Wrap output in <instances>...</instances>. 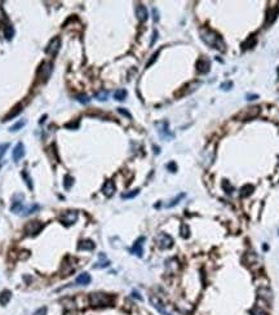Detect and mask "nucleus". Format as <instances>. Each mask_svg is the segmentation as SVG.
I'll return each mask as SVG.
<instances>
[{
    "instance_id": "10",
    "label": "nucleus",
    "mask_w": 279,
    "mask_h": 315,
    "mask_svg": "<svg viewBox=\"0 0 279 315\" xmlns=\"http://www.w3.org/2000/svg\"><path fill=\"white\" fill-rule=\"evenodd\" d=\"M23 156H25V146H23L22 142H18L17 145H16L14 150H13V160L20 161Z\"/></svg>"
},
{
    "instance_id": "25",
    "label": "nucleus",
    "mask_w": 279,
    "mask_h": 315,
    "mask_svg": "<svg viewBox=\"0 0 279 315\" xmlns=\"http://www.w3.org/2000/svg\"><path fill=\"white\" fill-rule=\"evenodd\" d=\"M10 209H12L13 213H18V212H21V209H22V202H14Z\"/></svg>"
},
{
    "instance_id": "7",
    "label": "nucleus",
    "mask_w": 279,
    "mask_h": 315,
    "mask_svg": "<svg viewBox=\"0 0 279 315\" xmlns=\"http://www.w3.org/2000/svg\"><path fill=\"white\" fill-rule=\"evenodd\" d=\"M158 126V132H159V136L162 138H164V140H169V138H172L173 137V134L169 132V129H168V123L167 122H160V123H158L156 124Z\"/></svg>"
},
{
    "instance_id": "35",
    "label": "nucleus",
    "mask_w": 279,
    "mask_h": 315,
    "mask_svg": "<svg viewBox=\"0 0 279 315\" xmlns=\"http://www.w3.org/2000/svg\"><path fill=\"white\" fill-rule=\"evenodd\" d=\"M9 147V143H3L0 145V159H2V156L4 155V153L7 151V149Z\"/></svg>"
},
{
    "instance_id": "3",
    "label": "nucleus",
    "mask_w": 279,
    "mask_h": 315,
    "mask_svg": "<svg viewBox=\"0 0 279 315\" xmlns=\"http://www.w3.org/2000/svg\"><path fill=\"white\" fill-rule=\"evenodd\" d=\"M155 242H156V246L160 249H168L173 246V239L168 234H166V232L158 234V236L155 238Z\"/></svg>"
},
{
    "instance_id": "41",
    "label": "nucleus",
    "mask_w": 279,
    "mask_h": 315,
    "mask_svg": "<svg viewBox=\"0 0 279 315\" xmlns=\"http://www.w3.org/2000/svg\"><path fill=\"white\" fill-rule=\"evenodd\" d=\"M257 98H259V96H257V94H248V96H247V100H248V101H249V100H251V101H252V100H257Z\"/></svg>"
},
{
    "instance_id": "40",
    "label": "nucleus",
    "mask_w": 279,
    "mask_h": 315,
    "mask_svg": "<svg viewBox=\"0 0 279 315\" xmlns=\"http://www.w3.org/2000/svg\"><path fill=\"white\" fill-rule=\"evenodd\" d=\"M158 54H159V52H156V53L154 54V56H152V58H151V59H150V61H149V63H147V65H146V67H149V66H150V65H151L152 62H154V61H155V59H156V57H158Z\"/></svg>"
},
{
    "instance_id": "13",
    "label": "nucleus",
    "mask_w": 279,
    "mask_h": 315,
    "mask_svg": "<svg viewBox=\"0 0 279 315\" xmlns=\"http://www.w3.org/2000/svg\"><path fill=\"white\" fill-rule=\"evenodd\" d=\"M136 16H137L138 21H141V22H145V21L147 19L149 14H147V9H146L145 5L138 4L137 7H136Z\"/></svg>"
},
{
    "instance_id": "38",
    "label": "nucleus",
    "mask_w": 279,
    "mask_h": 315,
    "mask_svg": "<svg viewBox=\"0 0 279 315\" xmlns=\"http://www.w3.org/2000/svg\"><path fill=\"white\" fill-rule=\"evenodd\" d=\"M167 168H168V169H171V172H176L177 171V167H176L174 163H169V164L167 165Z\"/></svg>"
},
{
    "instance_id": "17",
    "label": "nucleus",
    "mask_w": 279,
    "mask_h": 315,
    "mask_svg": "<svg viewBox=\"0 0 279 315\" xmlns=\"http://www.w3.org/2000/svg\"><path fill=\"white\" fill-rule=\"evenodd\" d=\"M10 297H12L10 291H3L2 293H0V305L5 306L8 303V301L10 300Z\"/></svg>"
},
{
    "instance_id": "33",
    "label": "nucleus",
    "mask_w": 279,
    "mask_h": 315,
    "mask_svg": "<svg viewBox=\"0 0 279 315\" xmlns=\"http://www.w3.org/2000/svg\"><path fill=\"white\" fill-rule=\"evenodd\" d=\"M181 236L182 238H188L189 236V227L186 225H182L181 226Z\"/></svg>"
},
{
    "instance_id": "37",
    "label": "nucleus",
    "mask_w": 279,
    "mask_h": 315,
    "mask_svg": "<svg viewBox=\"0 0 279 315\" xmlns=\"http://www.w3.org/2000/svg\"><path fill=\"white\" fill-rule=\"evenodd\" d=\"M22 176L25 177V180H26V183H27V186H29V187H30V190H32V183H31V180H30V177H27V175H26V173H25V172L22 173Z\"/></svg>"
},
{
    "instance_id": "12",
    "label": "nucleus",
    "mask_w": 279,
    "mask_h": 315,
    "mask_svg": "<svg viewBox=\"0 0 279 315\" xmlns=\"http://www.w3.org/2000/svg\"><path fill=\"white\" fill-rule=\"evenodd\" d=\"M102 193L107 198L113 196L114 193H115V183H114L113 181H106L105 185H103V187H102Z\"/></svg>"
},
{
    "instance_id": "31",
    "label": "nucleus",
    "mask_w": 279,
    "mask_h": 315,
    "mask_svg": "<svg viewBox=\"0 0 279 315\" xmlns=\"http://www.w3.org/2000/svg\"><path fill=\"white\" fill-rule=\"evenodd\" d=\"M78 101L80 102V104H89V101H91V98L88 96H85V94H80V96H78Z\"/></svg>"
},
{
    "instance_id": "8",
    "label": "nucleus",
    "mask_w": 279,
    "mask_h": 315,
    "mask_svg": "<svg viewBox=\"0 0 279 315\" xmlns=\"http://www.w3.org/2000/svg\"><path fill=\"white\" fill-rule=\"evenodd\" d=\"M144 242H145V238H144V236L140 238V239H137V240H136V243L133 244V247L131 248V253L136 254L137 257H142V254H144V249H142Z\"/></svg>"
},
{
    "instance_id": "20",
    "label": "nucleus",
    "mask_w": 279,
    "mask_h": 315,
    "mask_svg": "<svg viewBox=\"0 0 279 315\" xmlns=\"http://www.w3.org/2000/svg\"><path fill=\"white\" fill-rule=\"evenodd\" d=\"M125 97H127V90L125 89H118V90H115V93H114V98L116 101H124Z\"/></svg>"
},
{
    "instance_id": "21",
    "label": "nucleus",
    "mask_w": 279,
    "mask_h": 315,
    "mask_svg": "<svg viewBox=\"0 0 279 315\" xmlns=\"http://www.w3.org/2000/svg\"><path fill=\"white\" fill-rule=\"evenodd\" d=\"M253 191V186L252 185H245L240 190V196H248V195Z\"/></svg>"
},
{
    "instance_id": "5",
    "label": "nucleus",
    "mask_w": 279,
    "mask_h": 315,
    "mask_svg": "<svg viewBox=\"0 0 279 315\" xmlns=\"http://www.w3.org/2000/svg\"><path fill=\"white\" fill-rule=\"evenodd\" d=\"M59 47H61V39H59L58 36H56V37H53V39L49 41L45 52L48 54H51V56H56V54L58 53V51H59Z\"/></svg>"
},
{
    "instance_id": "24",
    "label": "nucleus",
    "mask_w": 279,
    "mask_h": 315,
    "mask_svg": "<svg viewBox=\"0 0 279 315\" xmlns=\"http://www.w3.org/2000/svg\"><path fill=\"white\" fill-rule=\"evenodd\" d=\"M277 14H278V9L273 10V12H269V16H267V21H266V23L269 25V23H273V22H274L275 18H277Z\"/></svg>"
},
{
    "instance_id": "43",
    "label": "nucleus",
    "mask_w": 279,
    "mask_h": 315,
    "mask_svg": "<svg viewBox=\"0 0 279 315\" xmlns=\"http://www.w3.org/2000/svg\"><path fill=\"white\" fill-rule=\"evenodd\" d=\"M278 75H279V69H278Z\"/></svg>"
},
{
    "instance_id": "2",
    "label": "nucleus",
    "mask_w": 279,
    "mask_h": 315,
    "mask_svg": "<svg viewBox=\"0 0 279 315\" xmlns=\"http://www.w3.org/2000/svg\"><path fill=\"white\" fill-rule=\"evenodd\" d=\"M89 301H91V305L95 306V307H98V306H106V305H110L113 302V298L106 295V293H92L89 296Z\"/></svg>"
},
{
    "instance_id": "26",
    "label": "nucleus",
    "mask_w": 279,
    "mask_h": 315,
    "mask_svg": "<svg viewBox=\"0 0 279 315\" xmlns=\"http://www.w3.org/2000/svg\"><path fill=\"white\" fill-rule=\"evenodd\" d=\"M95 97H96L98 101H106V100H107V92L101 90V92H98V93H96Z\"/></svg>"
},
{
    "instance_id": "16",
    "label": "nucleus",
    "mask_w": 279,
    "mask_h": 315,
    "mask_svg": "<svg viewBox=\"0 0 279 315\" xmlns=\"http://www.w3.org/2000/svg\"><path fill=\"white\" fill-rule=\"evenodd\" d=\"M259 296H260V298H264L266 302H270L271 298H273L271 291L269 288H260L259 289Z\"/></svg>"
},
{
    "instance_id": "1",
    "label": "nucleus",
    "mask_w": 279,
    "mask_h": 315,
    "mask_svg": "<svg viewBox=\"0 0 279 315\" xmlns=\"http://www.w3.org/2000/svg\"><path fill=\"white\" fill-rule=\"evenodd\" d=\"M200 37L207 45H209L215 49H220V51H225V43H224L222 37L217 34L216 31H213L211 29H202L200 30Z\"/></svg>"
},
{
    "instance_id": "29",
    "label": "nucleus",
    "mask_w": 279,
    "mask_h": 315,
    "mask_svg": "<svg viewBox=\"0 0 279 315\" xmlns=\"http://www.w3.org/2000/svg\"><path fill=\"white\" fill-rule=\"evenodd\" d=\"M23 126H25V120H21L20 123H16V124H14V126H13V127H10V129H9V131H10V132H16V131H20V129H21V128H22Z\"/></svg>"
},
{
    "instance_id": "9",
    "label": "nucleus",
    "mask_w": 279,
    "mask_h": 315,
    "mask_svg": "<svg viewBox=\"0 0 279 315\" xmlns=\"http://www.w3.org/2000/svg\"><path fill=\"white\" fill-rule=\"evenodd\" d=\"M41 229H43V225H40L38 221H31L26 225V232L30 235H36Z\"/></svg>"
},
{
    "instance_id": "6",
    "label": "nucleus",
    "mask_w": 279,
    "mask_h": 315,
    "mask_svg": "<svg viewBox=\"0 0 279 315\" xmlns=\"http://www.w3.org/2000/svg\"><path fill=\"white\" fill-rule=\"evenodd\" d=\"M150 302H151V305L154 306L160 314H163V315H172L169 311H167V309H166V306H164V303H163L156 296H150Z\"/></svg>"
},
{
    "instance_id": "42",
    "label": "nucleus",
    "mask_w": 279,
    "mask_h": 315,
    "mask_svg": "<svg viewBox=\"0 0 279 315\" xmlns=\"http://www.w3.org/2000/svg\"><path fill=\"white\" fill-rule=\"evenodd\" d=\"M152 12H154V19H155V21H158V19H159V17H158V12H156V9H152Z\"/></svg>"
},
{
    "instance_id": "14",
    "label": "nucleus",
    "mask_w": 279,
    "mask_h": 315,
    "mask_svg": "<svg viewBox=\"0 0 279 315\" xmlns=\"http://www.w3.org/2000/svg\"><path fill=\"white\" fill-rule=\"evenodd\" d=\"M95 247H96V244L92 240H81L78 246V249H80V251H93Z\"/></svg>"
},
{
    "instance_id": "22",
    "label": "nucleus",
    "mask_w": 279,
    "mask_h": 315,
    "mask_svg": "<svg viewBox=\"0 0 279 315\" xmlns=\"http://www.w3.org/2000/svg\"><path fill=\"white\" fill-rule=\"evenodd\" d=\"M14 108H16V110H13L12 112H10V114H9V115H7V116H5V119H4V122H7V120H10V119H12V118H14V116H17V115H18V114H20L21 111H22V108H21V106H17V107H14Z\"/></svg>"
},
{
    "instance_id": "4",
    "label": "nucleus",
    "mask_w": 279,
    "mask_h": 315,
    "mask_svg": "<svg viewBox=\"0 0 279 315\" xmlns=\"http://www.w3.org/2000/svg\"><path fill=\"white\" fill-rule=\"evenodd\" d=\"M76 220H78V212L75 211H66L59 216V221L63 225H73Z\"/></svg>"
},
{
    "instance_id": "18",
    "label": "nucleus",
    "mask_w": 279,
    "mask_h": 315,
    "mask_svg": "<svg viewBox=\"0 0 279 315\" xmlns=\"http://www.w3.org/2000/svg\"><path fill=\"white\" fill-rule=\"evenodd\" d=\"M51 71H52V66L49 63H44L43 66L40 67V70H39V73H40V75L44 79H47V78H49V74H51Z\"/></svg>"
},
{
    "instance_id": "39",
    "label": "nucleus",
    "mask_w": 279,
    "mask_h": 315,
    "mask_svg": "<svg viewBox=\"0 0 279 315\" xmlns=\"http://www.w3.org/2000/svg\"><path fill=\"white\" fill-rule=\"evenodd\" d=\"M118 111L120 112V114H123V115H125V116H128V118H132V115L127 111V110H124V108H118Z\"/></svg>"
},
{
    "instance_id": "11",
    "label": "nucleus",
    "mask_w": 279,
    "mask_h": 315,
    "mask_svg": "<svg viewBox=\"0 0 279 315\" xmlns=\"http://www.w3.org/2000/svg\"><path fill=\"white\" fill-rule=\"evenodd\" d=\"M209 67H211V63L208 59H206V58H200L199 61L196 62V70H198V73H200V74L208 73Z\"/></svg>"
},
{
    "instance_id": "36",
    "label": "nucleus",
    "mask_w": 279,
    "mask_h": 315,
    "mask_svg": "<svg viewBox=\"0 0 279 315\" xmlns=\"http://www.w3.org/2000/svg\"><path fill=\"white\" fill-rule=\"evenodd\" d=\"M34 315H47V309L45 307H40L39 310H36L34 313Z\"/></svg>"
},
{
    "instance_id": "32",
    "label": "nucleus",
    "mask_w": 279,
    "mask_h": 315,
    "mask_svg": "<svg viewBox=\"0 0 279 315\" xmlns=\"http://www.w3.org/2000/svg\"><path fill=\"white\" fill-rule=\"evenodd\" d=\"M251 314L252 315H267L262 309H260V307H255V309H252L251 310Z\"/></svg>"
},
{
    "instance_id": "34",
    "label": "nucleus",
    "mask_w": 279,
    "mask_h": 315,
    "mask_svg": "<svg viewBox=\"0 0 279 315\" xmlns=\"http://www.w3.org/2000/svg\"><path fill=\"white\" fill-rule=\"evenodd\" d=\"M231 87H233L231 81H226V83H222V84H221V89H222V90H229V89H231Z\"/></svg>"
},
{
    "instance_id": "28",
    "label": "nucleus",
    "mask_w": 279,
    "mask_h": 315,
    "mask_svg": "<svg viewBox=\"0 0 279 315\" xmlns=\"http://www.w3.org/2000/svg\"><path fill=\"white\" fill-rule=\"evenodd\" d=\"M14 35V30H13V27L12 26H8L7 29H5V37H7L8 40H10L12 39V36Z\"/></svg>"
},
{
    "instance_id": "23",
    "label": "nucleus",
    "mask_w": 279,
    "mask_h": 315,
    "mask_svg": "<svg viewBox=\"0 0 279 315\" xmlns=\"http://www.w3.org/2000/svg\"><path fill=\"white\" fill-rule=\"evenodd\" d=\"M73 183H74V178L67 175L66 177H65V182H63L65 189H66V190H70V189H71V186H73Z\"/></svg>"
},
{
    "instance_id": "27",
    "label": "nucleus",
    "mask_w": 279,
    "mask_h": 315,
    "mask_svg": "<svg viewBox=\"0 0 279 315\" xmlns=\"http://www.w3.org/2000/svg\"><path fill=\"white\" fill-rule=\"evenodd\" d=\"M138 191H140V190H133V191H131V193L122 194V198H123V199H131V198H134L136 195H138Z\"/></svg>"
},
{
    "instance_id": "30",
    "label": "nucleus",
    "mask_w": 279,
    "mask_h": 315,
    "mask_svg": "<svg viewBox=\"0 0 279 315\" xmlns=\"http://www.w3.org/2000/svg\"><path fill=\"white\" fill-rule=\"evenodd\" d=\"M184 196H185V194H180V195H178V196H177L176 199H173V200H172V203L167 204V208H171V207H173V205H176V204H177V203H178L180 200H181Z\"/></svg>"
},
{
    "instance_id": "15",
    "label": "nucleus",
    "mask_w": 279,
    "mask_h": 315,
    "mask_svg": "<svg viewBox=\"0 0 279 315\" xmlns=\"http://www.w3.org/2000/svg\"><path fill=\"white\" fill-rule=\"evenodd\" d=\"M91 280H92L91 275L87 274V273H83V274H80L78 278H76V283L80 284V285H88L91 283Z\"/></svg>"
},
{
    "instance_id": "19",
    "label": "nucleus",
    "mask_w": 279,
    "mask_h": 315,
    "mask_svg": "<svg viewBox=\"0 0 279 315\" xmlns=\"http://www.w3.org/2000/svg\"><path fill=\"white\" fill-rule=\"evenodd\" d=\"M109 265H110V261L105 257V254H100V261L95 265V267H107Z\"/></svg>"
}]
</instances>
